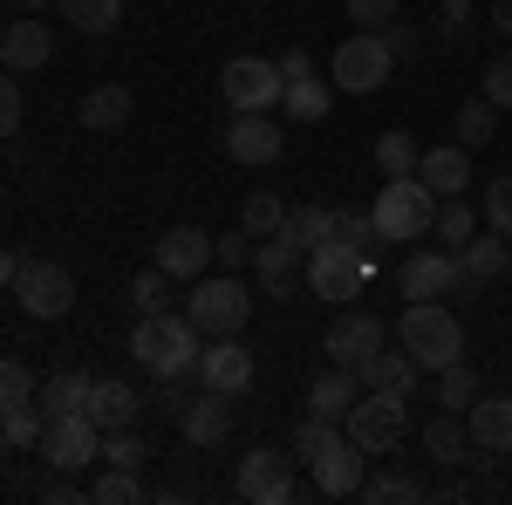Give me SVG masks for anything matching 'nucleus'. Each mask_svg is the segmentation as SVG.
Here are the masks:
<instances>
[{
	"label": "nucleus",
	"mask_w": 512,
	"mask_h": 505,
	"mask_svg": "<svg viewBox=\"0 0 512 505\" xmlns=\"http://www.w3.org/2000/svg\"><path fill=\"white\" fill-rule=\"evenodd\" d=\"M130 355L151 369V376H192L198 355H205V335H198L192 314H137V328H130Z\"/></svg>",
	"instance_id": "obj_1"
},
{
	"label": "nucleus",
	"mask_w": 512,
	"mask_h": 505,
	"mask_svg": "<svg viewBox=\"0 0 512 505\" xmlns=\"http://www.w3.org/2000/svg\"><path fill=\"white\" fill-rule=\"evenodd\" d=\"M396 287H403V301H478L472 273L458 267V253H444V246H424V253H403V267H396Z\"/></svg>",
	"instance_id": "obj_2"
},
{
	"label": "nucleus",
	"mask_w": 512,
	"mask_h": 505,
	"mask_svg": "<svg viewBox=\"0 0 512 505\" xmlns=\"http://www.w3.org/2000/svg\"><path fill=\"white\" fill-rule=\"evenodd\" d=\"M403 349L437 376V369L465 362V328H458V314L444 308V301H410L403 308Z\"/></svg>",
	"instance_id": "obj_3"
},
{
	"label": "nucleus",
	"mask_w": 512,
	"mask_h": 505,
	"mask_svg": "<svg viewBox=\"0 0 512 505\" xmlns=\"http://www.w3.org/2000/svg\"><path fill=\"white\" fill-rule=\"evenodd\" d=\"M369 219H376V233L383 239H424L437 226V192L410 171V178H390L376 205H369Z\"/></svg>",
	"instance_id": "obj_4"
},
{
	"label": "nucleus",
	"mask_w": 512,
	"mask_h": 505,
	"mask_svg": "<svg viewBox=\"0 0 512 505\" xmlns=\"http://www.w3.org/2000/svg\"><path fill=\"white\" fill-rule=\"evenodd\" d=\"M185 314L198 321V335H246L253 321V294L239 287V273H219V280H192L185 287Z\"/></svg>",
	"instance_id": "obj_5"
},
{
	"label": "nucleus",
	"mask_w": 512,
	"mask_h": 505,
	"mask_svg": "<svg viewBox=\"0 0 512 505\" xmlns=\"http://www.w3.org/2000/svg\"><path fill=\"white\" fill-rule=\"evenodd\" d=\"M349 444H362L369 458H383L403 444V430H410V396H396V389H362L349 403Z\"/></svg>",
	"instance_id": "obj_6"
},
{
	"label": "nucleus",
	"mask_w": 512,
	"mask_h": 505,
	"mask_svg": "<svg viewBox=\"0 0 512 505\" xmlns=\"http://www.w3.org/2000/svg\"><path fill=\"white\" fill-rule=\"evenodd\" d=\"M396 69L390 41L376 35V28H355V35H342V48H335V89H349V96H369V89H383Z\"/></svg>",
	"instance_id": "obj_7"
},
{
	"label": "nucleus",
	"mask_w": 512,
	"mask_h": 505,
	"mask_svg": "<svg viewBox=\"0 0 512 505\" xmlns=\"http://www.w3.org/2000/svg\"><path fill=\"white\" fill-rule=\"evenodd\" d=\"M41 458H48L55 471H89V465H103V430L89 424V410L48 417V424H41Z\"/></svg>",
	"instance_id": "obj_8"
},
{
	"label": "nucleus",
	"mask_w": 512,
	"mask_h": 505,
	"mask_svg": "<svg viewBox=\"0 0 512 505\" xmlns=\"http://www.w3.org/2000/svg\"><path fill=\"white\" fill-rule=\"evenodd\" d=\"M14 294H21V314H35V321H62V314L76 308V273L55 267V260H21Z\"/></svg>",
	"instance_id": "obj_9"
},
{
	"label": "nucleus",
	"mask_w": 512,
	"mask_h": 505,
	"mask_svg": "<svg viewBox=\"0 0 512 505\" xmlns=\"http://www.w3.org/2000/svg\"><path fill=\"white\" fill-rule=\"evenodd\" d=\"M233 492L246 505H294V492H301V485H294V458H287V451H267V444L246 451L239 471H233Z\"/></svg>",
	"instance_id": "obj_10"
},
{
	"label": "nucleus",
	"mask_w": 512,
	"mask_h": 505,
	"mask_svg": "<svg viewBox=\"0 0 512 505\" xmlns=\"http://www.w3.org/2000/svg\"><path fill=\"white\" fill-rule=\"evenodd\" d=\"M301 280H308V294H321V301H349V294H362V280H369V260L349 253L342 239H328V246L308 253Z\"/></svg>",
	"instance_id": "obj_11"
},
{
	"label": "nucleus",
	"mask_w": 512,
	"mask_h": 505,
	"mask_svg": "<svg viewBox=\"0 0 512 505\" xmlns=\"http://www.w3.org/2000/svg\"><path fill=\"white\" fill-rule=\"evenodd\" d=\"M219 89H226L233 110H274L287 76H280V62H267V55H233L226 76H219Z\"/></svg>",
	"instance_id": "obj_12"
},
{
	"label": "nucleus",
	"mask_w": 512,
	"mask_h": 505,
	"mask_svg": "<svg viewBox=\"0 0 512 505\" xmlns=\"http://www.w3.org/2000/svg\"><path fill=\"white\" fill-rule=\"evenodd\" d=\"M253 376H260V362H253V349H246L239 335H212V342H205V355H198V383H205V389L246 396V389H253Z\"/></svg>",
	"instance_id": "obj_13"
},
{
	"label": "nucleus",
	"mask_w": 512,
	"mask_h": 505,
	"mask_svg": "<svg viewBox=\"0 0 512 505\" xmlns=\"http://www.w3.org/2000/svg\"><path fill=\"white\" fill-rule=\"evenodd\" d=\"M321 349H328L335 369H362L369 355L383 349V321H376V314H362V308L335 314V321H328V335H321Z\"/></svg>",
	"instance_id": "obj_14"
},
{
	"label": "nucleus",
	"mask_w": 512,
	"mask_h": 505,
	"mask_svg": "<svg viewBox=\"0 0 512 505\" xmlns=\"http://www.w3.org/2000/svg\"><path fill=\"white\" fill-rule=\"evenodd\" d=\"M280 151H287V130L267 110H233V123H226V157L233 164H274Z\"/></svg>",
	"instance_id": "obj_15"
},
{
	"label": "nucleus",
	"mask_w": 512,
	"mask_h": 505,
	"mask_svg": "<svg viewBox=\"0 0 512 505\" xmlns=\"http://www.w3.org/2000/svg\"><path fill=\"white\" fill-rule=\"evenodd\" d=\"M301 267H308V246H301L294 233H274V239H260V246H253V273H260V287L280 294V301H294Z\"/></svg>",
	"instance_id": "obj_16"
},
{
	"label": "nucleus",
	"mask_w": 512,
	"mask_h": 505,
	"mask_svg": "<svg viewBox=\"0 0 512 505\" xmlns=\"http://www.w3.org/2000/svg\"><path fill=\"white\" fill-rule=\"evenodd\" d=\"M233 403H239V396H226V389H205V396H192V403L178 410V430H185V444H198V451L226 444V437H233Z\"/></svg>",
	"instance_id": "obj_17"
},
{
	"label": "nucleus",
	"mask_w": 512,
	"mask_h": 505,
	"mask_svg": "<svg viewBox=\"0 0 512 505\" xmlns=\"http://www.w3.org/2000/svg\"><path fill=\"white\" fill-rule=\"evenodd\" d=\"M362 458H369V451L349 444V430H342V444H328L315 465H308L315 471V492L321 499H355V492H362Z\"/></svg>",
	"instance_id": "obj_18"
},
{
	"label": "nucleus",
	"mask_w": 512,
	"mask_h": 505,
	"mask_svg": "<svg viewBox=\"0 0 512 505\" xmlns=\"http://www.w3.org/2000/svg\"><path fill=\"white\" fill-rule=\"evenodd\" d=\"M55 55V35H48V21L35 14H21V21H7V35H0V69H14V76H28Z\"/></svg>",
	"instance_id": "obj_19"
},
{
	"label": "nucleus",
	"mask_w": 512,
	"mask_h": 505,
	"mask_svg": "<svg viewBox=\"0 0 512 505\" xmlns=\"http://www.w3.org/2000/svg\"><path fill=\"white\" fill-rule=\"evenodd\" d=\"M151 267H164L171 280H198V273L212 267V233H198V226H171V233L158 239V260Z\"/></svg>",
	"instance_id": "obj_20"
},
{
	"label": "nucleus",
	"mask_w": 512,
	"mask_h": 505,
	"mask_svg": "<svg viewBox=\"0 0 512 505\" xmlns=\"http://www.w3.org/2000/svg\"><path fill=\"white\" fill-rule=\"evenodd\" d=\"M465 430H472L478 451L512 458V396H478L472 410H465Z\"/></svg>",
	"instance_id": "obj_21"
},
{
	"label": "nucleus",
	"mask_w": 512,
	"mask_h": 505,
	"mask_svg": "<svg viewBox=\"0 0 512 505\" xmlns=\"http://www.w3.org/2000/svg\"><path fill=\"white\" fill-rule=\"evenodd\" d=\"M417 178H424L437 198H458L472 185V151H465V144H437V151L417 157Z\"/></svg>",
	"instance_id": "obj_22"
},
{
	"label": "nucleus",
	"mask_w": 512,
	"mask_h": 505,
	"mask_svg": "<svg viewBox=\"0 0 512 505\" xmlns=\"http://www.w3.org/2000/svg\"><path fill=\"white\" fill-rule=\"evenodd\" d=\"M280 110H287L294 123H321L328 110H335V82L315 76V69H294L287 89H280Z\"/></svg>",
	"instance_id": "obj_23"
},
{
	"label": "nucleus",
	"mask_w": 512,
	"mask_h": 505,
	"mask_svg": "<svg viewBox=\"0 0 512 505\" xmlns=\"http://www.w3.org/2000/svg\"><path fill=\"white\" fill-rule=\"evenodd\" d=\"M355 376H362V389H396V396H417V376H424V362H417L410 349H376L369 362H362V369H355Z\"/></svg>",
	"instance_id": "obj_24"
},
{
	"label": "nucleus",
	"mask_w": 512,
	"mask_h": 505,
	"mask_svg": "<svg viewBox=\"0 0 512 505\" xmlns=\"http://www.w3.org/2000/svg\"><path fill=\"white\" fill-rule=\"evenodd\" d=\"M137 417H144V396L130 383H110V376H103V383L89 389V424L96 430H130Z\"/></svg>",
	"instance_id": "obj_25"
},
{
	"label": "nucleus",
	"mask_w": 512,
	"mask_h": 505,
	"mask_svg": "<svg viewBox=\"0 0 512 505\" xmlns=\"http://www.w3.org/2000/svg\"><path fill=\"white\" fill-rule=\"evenodd\" d=\"M362 396V376L355 369H328L308 383V417H328V424H349V403Z\"/></svg>",
	"instance_id": "obj_26"
},
{
	"label": "nucleus",
	"mask_w": 512,
	"mask_h": 505,
	"mask_svg": "<svg viewBox=\"0 0 512 505\" xmlns=\"http://www.w3.org/2000/svg\"><path fill=\"white\" fill-rule=\"evenodd\" d=\"M424 451H431L437 465H465V458H472V430H465V410H437L431 424H424Z\"/></svg>",
	"instance_id": "obj_27"
},
{
	"label": "nucleus",
	"mask_w": 512,
	"mask_h": 505,
	"mask_svg": "<svg viewBox=\"0 0 512 505\" xmlns=\"http://www.w3.org/2000/svg\"><path fill=\"white\" fill-rule=\"evenodd\" d=\"M89 389H96V376L62 369V376H48V383L35 389V403H41V417H69V410H89Z\"/></svg>",
	"instance_id": "obj_28"
},
{
	"label": "nucleus",
	"mask_w": 512,
	"mask_h": 505,
	"mask_svg": "<svg viewBox=\"0 0 512 505\" xmlns=\"http://www.w3.org/2000/svg\"><path fill=\"white\" fill-rule=\"evenodd\" d=\"M130 110H137V103H130V89H123V82H103V89H89V96H82V130H123Z\"/></svg>",
	"instance_id": "obj_29"
},
{
	"label": "nucleus",
	"mask_w": 512,
	"mask_h": 505,
	"mask_svg": "<svg viewBox=\"0 0 512 505\" xmlns=\"http://www.w3.org/2000/svg\"><path fill=\"white\" fill-rule=\"evenodd\" d=\"M506 253H512V239L506 233H485V239H465V246H458V267L472 273V280H485V287H492V280H499V273H506Z\"/></svg>",
	"instance_id": "obj_30"
},
{
	"label": "nucleus",
	"mask_w": 512,
	"mask_h": 505,
	"mask_svg": "<svg viewBox=\"0 0 512 505\" xmlns=\"http://www.w3.org/2000/svg\"><path fill=\"white\" fill-rule=\"evenodd\" d=\"M335 226H342V212H335V205H294L280 233H294L308 253H315V246H328V239H335Z\"/></svg>",
	"instance_id": "obj_31"
},
{
	"label": "nucleus",
	"mask_w": 512,
	"mask_h": 505,
	"mask_svg": "<svg viewBox=\"0 0 512 505\" xmlns=\"http://www.w3.org/2000/svg\"><path fill=\"white\" fill-rule=\"evenodd\" d=\"M41 424H48V417H41L35 396H28V403H7V410H0V444H14V451H41Z\"/></svg>",
	"instance_id": "obj_32"
},
{
	"label": "nucleus",
	"mask_w": 512,
	"mask_h": 505,
	"mask_svg": "<svg viewBox=\"0 0 512 505\" xmlns=\"http://www.w3.org/2000/svg\"><path fill=\"white\" fill-rule=\"evenodd\" d=\"M62 21H76V35H110L123 21V0H55Z\"/></svg>",
	"instance_id": "obj_33"
},
{
	"label": "nucleus",
	"mask_w": 512,
	"mask_h": 505,
	"mask_svg": "<svg viewBox=\"0 0 512 505\" xmlns=\"http://www.w3.org/2000/svg\"><path fill=\"white\" fill-rule=\"evenodd\" d=\"M478 396H485V383H478L472 362H451V369H437V403H444V410H472Z\"/></svg>",
	"instance_id": "obj_34"
},
{
	"label": "nucleus",
	"mask_w": 512,
	"mask_h": 505,
	"mask_svg": "<svg viewBox=\"0 0 512 505\" xmlns=\"http://www.w3.org/2000/svg\"><path fill=\"white\" fill-rule=\"evenodd\" d=\"M492 137H499V110H492L485 96L458 103V144H465V151H478V144H492Z\"/></svg>",
	"instance_id": "obj_35"
},
{
	"label": "nucleus",
	"mask_w": 512,
	"mask_h": 505,
	"mask_svg": "<svg viewBox=\"0 0 512 505\" xmlns=\"http://www.w3.org/2000/svg\"><path fill=\"white\" fill-rule=\"evenodd\" d=\"M417 137H410V130H383V137H376V164H383V178H410V171H417Z\"/></svg>",
	"instance_id": "obj_36"
},
{
	"label": "nucleus",
	"mask_w": 512,
	"mask_h": 505,
	"mask_svg": "<svg viewBox=\"0 0 512 505\" xmlns=\"http://www.w3.org/2000/svg\"><path fill=\"white\" fill-rule=\"evenodd\" d=\"M239 226H246L253 239H274L280 226H287V205H280L274 192H253L246 205H239Z\"/></svg>",
	"instance_id": "obj_37"
},
{
	"label": "nucleus",
	"mask_w": 512,
	"mask_h": 505,
	"mask_svg": "<svg viewBox=\"0 0 512 505\" xmlns=\"http://www.w3.org/2000/svg\"><path fill=\"white\" fill-rule=\"evenodd\" d=\"M335 239H342L349 253H362L369 267H376V253H383V233H376V219H369V212H342V226H335Z\"/></svg>",
	"instance_id": "obj_38"
},
{
	"label": "nucleus",
	"mask_w": 512,
	"mask_h": 505,
	"mask_svg": "<svg viewBox=\"0 0 512 505\" xmlns=\"http://www.w3.org/2000/svg\"><path fill=\"white\" fill-rule=\"evenodd\" d=\"M130 308H137V314H164V308H171V273L144 267L137 280H130Z\"/></svg>",
	"instance_id": "obj_39"
},
{
	"label": "nucleus",
	"mask_w": 512,
	"mask_h": 505,
	"mask_svg": "<svg viewBox=\"0 0 512 505\" xmlns=\"http://www.w3.org/2000/svg\"><path fill=\"white\" fill-rule=\"evenodd\" d=\"M328 444H342V424H328V417H301V430H294V458L315 465Z\"/></svg>",
	"instance_id": "obj_40"
},
{
	"label": "nucleus",
	"mask_w": 512,
	"mask_h": 505,
	"mask_svg": "<svg viewBox=\"0 0 512 505\" xmlns=\"http://www.w3.org/2000/svg\"><path fill=\"white\" fill-rule=\"evenodd\" d=\"M472 226H478V219H472V205H465V192H458V198H437V226H431L437 239L465 246V239H472Z\"/></svg>",
	"instance_id": "obj_41"
},
{
	"label": "nucleus",
	"mask_w": 512,
	"mask_h": 505,
	"mask_svg": "<svg viewBox=\"0 0 512 505\" xmlns=\"http://www.w3.org/2000/svg\"><path fill=\"white\" fill-rule=\"evenodd\" d=\"M144 458H151V444L137 437V424H130V430H103V465H123V471H137Z\"/></svg>",
	"instance_id": "obj_42"
},
{
	"label": "nucleus",
	"mask_w": 512,
	"mask_h": 505,
	"mask_svg": "<svg viewBox=\"0 0 512 505\" xmlns=\"http://www.w3.org/2000/svg\"><path fill=\"white\" fill-rule=\"evenodd\" d=\"M355 499L396 505V499H424V485H417V478H403V471H383V478H362V492H355Z\"/></svg>",
	"instance_id": "obj_43"
},
{
	"label": "nucleus",
	"mask_w": 512,
	"mask_h": 505,
	"mask_svg": "<svg viewBox=\"0 0 512 505\" xmlns=\"http://www.w3.org/2000/svg\"><path fill=\"white\" fill-rule=\"evenodd\" d=\"M89 499H96V505H130V499H144V485H137V471L110 465L96 485H89Z\"/></svg>",
	"instance_id": "obj_44"
},
{
	"label": "nucleus",
	"mask_w": 512,
	"mask_h": 505,
	"mask_svg": "<svg viewBox=\"0 0 512 505\" xmlns=\"http://www.w3.org/2000/svg\"><path fill=\"white\" fill-rule=\"evenodd\" d=\"M478 28V14H472V0H444L437 7V41H451V48H465Z\"/></svg>",
	"instance_id": "obj_45"
},
{
	"label": "nucleus",
	"mask_w": 512,
	"mask_h": 505,
	"mask_svg": "<svg viewBox=\"0 0 512 505\" xmlns=\"http://www.w3.org/2000/svg\"><path fill=\"white\" fill-rule=\"evenodd\" d=\"M485 219H492V233H506V239H512V171L485 185Z\"/></svg>",
	"instance_id": "obj_46"
},
{
	"label": "nucleus",
	"mask_w": 512,
	"mask_h": 505,
	"mask_svg": "<svg viewBox=\"0 0 512 505\" xmlns=\"http://www.w3.org/2000/svg\"><path fill=\"white\" fill-rule=\"evenodd\" d=\"M253 246H260V239L246 233V226H239V233H226V239H212V260H219V267H253Z\"/></svg>",
	"instance_id": "obj_47"
},
{
	"label": "nucleus",
	"mask_w": 512,
	"mask_h": 505,
	"mask_svg": "<svg viewBox=\"0 0 512 505\" xmlns=\"http://www.w3.org/2000/svg\"><path fill=\"white\" fill-rule=\"evenodd\" d=\"M28 396H35L28 362H14V355H7V362H0V410H7V403H28Z\"/></svg>",
	"instance_id": "obj_48"
},
{
	"label": "nucleus",
	"mask_w": 512,
	"mask_h": 505,
	"mask_svg": "<svg viewBox=\"0 0 512 505\" xmlns=\"http://www.w3.org/2000/svg\"><path fill=\"white\" fill-rule=\"evenodd\" d=\"M89 499V485H82V471H55L48 485H41V505H82Z\"/></svg>",
	"instance_id": "obj_49"
},
{
	"label": "nucleus",
	"mask_w": 512,
	"mask_h": 505,
	"mask_svg": "<svg viewBox=\"0 0 512 505\" xmlns=\"http://www.w3.org/2000/svg\"><path fill=\"white\" fill-rule=\"evenodd\" d=\"M7 137H21V82H14V69L0 76V144Z\"/></svg>",
	"instance_id": "obj_50"
},
{
	"label": "nucleus",
	"mask_w": 512,
	"mask_h": 505,
	"mask_svg": "<svg viewBox=\"0 0 512 505\" xmlns=\"http://www.w3.org/2000/svg\"><path fill=\"white\" fill-rule=\"evenodd\" d=\"M485 103H492V110H512V55H499V62L485 69Z\"/></svg>",
	"instance_id": "obj_51"
},
{
	"label": "nucleus",
	"mask_w": 512,
	"mask_h": 505,
	"mask_svg": "<svg viewBox=\"0 0 512 505\" xmlns=\"http://www.w3.org/2000/svg\"><path fill=\"white\" fill-rule=\"evenodd\" d=\"M349 21H362V28H383V21H396V0H349Z\"/></svg>",
	"instance_id": "obj_52"
},
{
	"label": "nucleus",
	"mask_w": 512,
	"mask_h": 505,
	"mask_svg": "<svg viewBox=\"0 0 512 505\" xmlns=\"http://www.w3.org/2000/svg\"><path fill=\"white\" fill-rule=\"evenodd\" d=\"M376 35L390 41V55H417V28H410V21H383Z\"/></svg>",
	"instance_id": "obj_53"
},
{
	"label": "nucleus",
	"mask_w": 512,
	"mask_h": 505,
	"mask_svg": "<svg viewBox=\"0 0 512 505\" xmlns=\"http://www.w3.org/2000/svg\"><path fill=\"white\" fill-rule=\"evenodd\" d=\"M14 273H21V260H14V253H7V246H0V294H7V287H14Z\"/></svg>",
	"instance_id": "obj_54"
},
{
	"label": "nucleus",
	"mask_w": 512,
	"mask_h": 505,
	"mask_svg": "<svg viewBox=\"0 0 512 505\" xmlns=\"http://www.w3.org/2000/svg\"><path fill=\"white\" fill-rule=\"evenodd\" d=\"M492 21H499V28L512 35V0H492Z\"/></svg>",
	"instance_id": "obj_55"
},
{
	"label": "nucleus",
	"mask_w": 512,
	"mask_h": 505,
	"mask_svg": "<svg viewBox=\"0 0 512 505\" xmlns=\"http://www.w3.org/2000/svg\"><path fill=\"white\" fill-rule=\"evenodd\" d=\"M14 7H21V14H41V7H55V0H14Z\"/></svg>",
	"instance_id": "obj_56"
},
{
	"label": "nucleus",
	"mask_w": 512,
	"mask_h": 505,
	"mask_svg": "<svg viewBox=\"0 0 512 505\" xmlns=\"http://www.w3.org/2000/svg\"><path fill=\"white\" fill-rule=\"evenodd\" d=\"M506 273H512V253H506Z\"/></svg>",
	"instance_id": "obj_57"
}]
</instances>
